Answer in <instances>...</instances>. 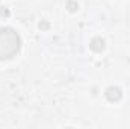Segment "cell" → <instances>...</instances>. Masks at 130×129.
I'll use <instances>...</instances> for the list:
<instances>
[{
  "label": "cell",
  "mask_w": 130,
  "mask_h": 129,
  "mask_svg": "<svg viewBox=\"0 0 130 129\" xmlns=\"http://www.w3.org/2000/svg\"><path fill=\"white\" fill-rule=\"evenodd\" d=\"M21 49V36L12 28H0V61L17 56Z\"/></svg>",
  "instance_id": "obj_1"
},
{
  "label": "cell",
  "mask_w": 130,
  "mask_h": 129,
  "mask_svg": "<svg viewBox=\"0 0 130 129\" xmlns=\"http://www.w3.org/2000/svg\"><path fill=\"white\" fill-rule=\"evenodd\" d=\"M104 96H106V99H107L109 102L117 103V102H120V100L123 99V91H121V88H120V87L110 85V87H107V88H106Z\"/></svg>",
  "instance_id": "obj_2"
},
{
  "label": "cell",
  "mask_w": 130,
  "mask_h": 129,
  "mask_svg": "<svg viewBox=\"0 0 130 129\" xmlns=\"http://www.w3.org/2000/svg\"><path fill=\"white\" fill-rule=\"evenodd\" d=\"M89 47H91V50L100 53V52H103L106 49V40L101 38V36H94L91 40V43H89Z\"/></svg>",
  "instance_id": "obj_3"
},
{
  "label": "cell",
  "mask_w": 130,
  "mask_h": 129,
  "mask_svg": "<svg viewBox=\"0 0 130 129\" xmlns=\"http://www.w3.org/2000/svg\"><path fill=\"white\" fill-rule=\"evenodd\" d=\"M65 8H67L68 12H77L79 11V2L77 0H67Z\"/></svg>",
  "instance_id": "obj_4"
},
{
  "label": "cell",
  "mask_w": 130,
  "mask_h": 129,
  "mask_svg": "<svg viewBox=\"0 0 130 129\" xmlns=\"http://www.w3.org/2000/svg\"><path fill=\"white\" fill-rule=\"evenodd\" d=\"M9 15H11L9 8H6V6H0V18H2V20H5V18H8Z\"/></svg>",
  "instance_id": "obj_5"
},
{
  "label": "cell",
  "mask_w": 130,
  "mask_h": 129,
  "mask_svg": "<svg viewBox=\"0 0 130 129\" xmlns=\"http://www.w3.org/2000/svg\"><path fill=\"white\" fill-rule=\"evenodd\" d=\"M38 28H39L41 31H48V29H50V21H48V20H41V21L38 23Z\"/></svg>",
  "instance_id": "obj_6"
}]
</instances>
